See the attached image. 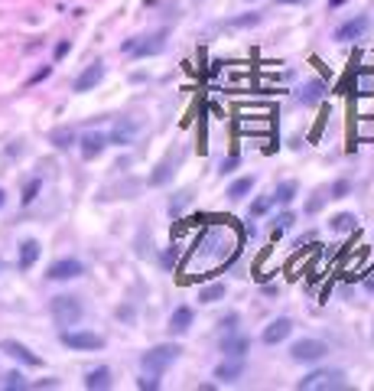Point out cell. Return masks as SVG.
Returning <instances> with one entry per match:
<instances>
[{"mask_svg":"<svg viewBox=\"0 0 374 391\" xmlns=\"http://www.w3.org/2000/svg\"><path fill=\"white\" fill-rule=\"evenodd\" d=\"M296 388L299 391H338V388H345V372H338V368H319L313 375L299 378Z\"/></svg>","mask_w":374,"mask_h":391,"instance_id":"obj_1","label":"cell"},{"mask_svg":"<svg viewBox=\"0 0 374 391\" xmlns=\"http://www.w3.org/2000/svg\"><path fill=\"white\" fill-rule=\"evenodd\" d=\"M179 353H183L179 345H153L150 353L140 355V365H144V372H150V375H163V372L179 359Z\"/></svg>","mask_w":374,"mask_h":391,"instance_id":"obj_2","label":"cell"},{"mask_svg":"<svg viewBox=\"0 0 374 391\" xmlns=\"http://www.w3.org/2000/svg\"><path fill=\"white\" fill-rule=\"evenodd\" d=\"M53 320L59 323V326H75L78 320H82V300L78 297H69V293H62V297H53Z\"/></svg>","mask_w":374,"mask_h":391,"instance_id":"obj_3","label":"cell"},{"mask_svg":"<svg viewBox=\"0 0 374 391\" xmlns=\"http://www.w3.org/2000/svg\"><path fill=\"white\" fill-rule=\"evenodd\" d=\"M328 355V345L322 339H299V343L290 345V359L293 362H303V365H316Z\"/></svg>","mask_w":374,"mask_h":391,"instance_id":"obj_4","label":"cell"},{"mask_svg":"<svg viewBox=\"0 0 374 391\" xmlns=\"http://www.w3.org/2000/svg\"><path fill=\"white\" fill-rule=\"evenodd\" d=\"M368 26H371V20H368L365 14L351 16V20H345V24L336 30V43H351V39H361L368 33Z\"/></svg>","mask_w":374,"mask_h":391,"instance_id":"obj_5","label":"cell"},{"mask_svg":"<svg viewBox=\"0 0 374 391\" xmlns=\"http://www.w3.org/2000/svg\"><path fill=\"white\" fill-rule=\"evenodd\" d=\"M241 375H245V359H241V355H225L222 365H215V378L222 385L237 382Z\"/></svg>","mask_w":374,"mask_h":391,"instance_id":"obj_6","label":"cell"},{"mask_svg":"<svg viewBox=\"0 0 374 391\" xmlns=\"http://www.w3.org/2000/svg\"><path fill=\"white\" fill-rule=\"evenodd\" d=\"M85 274V268H82V261L78 258H59L49 268V281H72V277H82Z\"/></svg>","mask_w":374,"mask_h":391,"instance_id":"obj_7","label":"cell"},{"mask_svg":"<svg viewBox=\"0 0 374 391\" xmlns=\"http://www.w3.org/2000/svg\"><path fill=\"white\" fill-rule=\"evenodd\" d=\"M62 345H69V349H105V339L98 333H72L65 330L62 333Z\"/></svg>","mask_w":374,"mask_h":391,"instance_id":"obj_8","label":"cell"},{"mask_svg":"<svg viewBox=\"0 0 374 391\" xmlns=\"http://www.w3.org/2000/svg\"><path fill=\"white\" fill-rule=\"evenodd\" d=\"M0 353H7L10 359H16V362H23V365H43V359H39V355H33L30 349H26L23 343H16V339H4V343H0Z\"/></svg>","mask_w":374,"mask_h":391,"instance_id":"obj_9","label":"cell"},{"mask_svg":"<svg viewBox=\"0 0 374 391\" xmlns=\"http://www.w3.org/2000/svg\"><path fill=\"white\" fill-rule=\"evenodd\" d=\"M163 46H166V39H163V33H156V36L137 39V43H134V49H130V56H137V59H146V56L163 53Z\"/></svg>","mask_w":374,"mask_h":391,"instance_id":"obj_10","label":"cell"},{"mask_svg":"<svg viewBox=\"0 0 374 391\" xmlns=\"http://www.w3.org/2000/svg\"><path fill=\"white\" fill-rule=\"evenodd\" d=\"M101 78H105V66L95 62V66H88V69L75 78V92H92L95 85H101Z\"/></svg>","mask_w":374,"mask_h":391,"instance_id":"obj_11","label":"cell"},{"mask_svg":"<svg viewBox=\"0 0 374 391\" xmlns=\"http://www.w3.org/2000/svg\"><path fill=\"white\" fill-rule=\"evenodd\" d=\"M134 137H137V121H130V118H121V121L114 124V130H111L107 144H130Z\"/></svg>","mask_w":374,"mask_h":391,"instance_id":"obj_12","label":"cell"},{"mask_svg":"<svg viewBox=\"0 0 374 391\" xmlns=\"http://www.w3.org/2000/svg\"><path fill=\"white\" fill-rule=\"evenodd\" d=\"M290 333H293V323L287 320V316H280V320H274L267 330H264V343H267V345H277V343H283V339L290 336Z\"/></svg>","mask_w":374,"mask_h":391,"instance_id":"obj_13","label":"cell"},{"mask_svg":"<svg viewBox=\"0 0 374 391\" xmlns=\"http://www.w3.org/2000/svg\"><path fill=\"white\" fill-rule=\"evenodd\" d=\"M296 98H299V105L316 108L322 98H326V85H322V82H309V85H303V88L296 92Z\"/></svg>","mask_w":374,"mask_h":391,"instance_id":"obj_14","label":"cell"},{"mask_svg":"<svg viewBox=\"0 0 374 391\" xmlns=\"http://www.w3.org/2000/svg\"><path fill=\"white\" fill-rule=\"evenodd\" d=\"M105 147H107V137L105 134H98V130H92V134H85L82 137V157L85 160H95Z\"/></svg>","mask_w":374,"mask_h":391,"instance_id":"obj_15","label":"cell"},{"mask_svg":"<svg viewBox=\"0 0 374 391\" xmlns=\"http://www.w3.org/2000/svg\"><path fill=\"white\" fill-rule=\"evenodd\" d=\"M85 388L88 391H105V388H111V368H92L88 375H85Z\"/></svg>","mask_w":374,"mask_h":391,"instance_id":"obj_16","label":"cell"},{"mask_svg":"<svg viewBox=\"0 0 374 391\" xmlns=\"http://www.w3.org/2000/svg\"><path fill=\"white\" fill-rule=\"evenodd\" d=\"M247 349H251V339L247 336H235V333H228V336L222 339V353L225 355H241V359H245Z\"/></svg>","mask_w":374,"mask_h":391,"instance_id":"obj_17","label":"cell"},{"mask_svg":"<svg viewBox=\"0 0 374 391\" xmlns=\"http://www.w3.org/2000/svg\"><path fill=\"white\" fill-rule=\"evenodd\" d=\"M189 326H192V310L189 307L173 310V316H169V333L183 336V333H189Z\"/></svg>","mask_w":374,"mask_h":391,"instance_id":"obj_18","label":"cell"},{"mask_svg":"<svg viewBox=\"0 0 374 391\" xmlns=\"http://www.w3.org/2000/svg\"><path fill=\"white\" fill-rule=\"evenodd\" d=\"M36 258H39V241L26 238L23 245H20V268H23V271H30L33 264H36Z\"/></svg>","mask_w":374,"mask_h":391,"instance_id":"obj_19","label":"cell"},{"mask_svg":"<svg viewBox=\"0 0 374 391\" xmlns=\"http://www.w3.org/2000/svg\"><path fill=\"white\" fill-rule=\"evenodd\" d=\"M270 196H274V202H280V206H290L293 196H296V183H293V179H287V183H280L274 192H270Z\"/></svg>","mask_w":374,"mask_h":391,"instance_id":"obj_20","label":"cell"},{"mask_svg":"<svg viewBox=\"0 0 374 391\" xmlns=\"http://www.w3.org/2000/svg\"><path fill=\"white\" fill-rule=\"evenodd\" d=\"M254 189V177H241V179H235V183H231V189H228V199H245L247 192Z\"/></svg>","mask_w":374,"mask_h":391,"instance_id":"obj_21","label":"cell"},{"mask_svg":"<svg viewBox=\"0 0 374 391\" xmlns=\"http://www.w3.org/2000/svg\"><path fill=\"white\" fill-rule=\"evenodd\" d=\"M328 225H332V231H342V235H345V231H355L358 219H355V215H351V212H342V215H336V219H332V222H328Z\"/></svg>","mask_w":374,"mask_h":391,"instance_id":"obj_22","label":"cell"},{"mask_svg":"<svg viewBox=\"0 0 374 391\" xmlns=\"http://www.w3.org/2000/svg\"><path fill=\"white\" fill-rule=\"evenodd\" d=\"M225 297V284H208L199 291V303H218Z\"/></svg>","mask_w":374,"mask_h":391,"instance_id":"obj_23","label":"cell"},{"mask_svg":"<svg viewBox=\"0 0 374 391\" xmlns=\"http://www.w3.org/2000/svg\"><path fill=\"white\" fill-rule=\"evenodd\" d=\"M293 222H296V215H293V212H280V215H277V219H274V238H280L287 229H293Z\"/></svg>","mask_w":374,"mask_h":391,"instance_id":"obj_24","label":"cell"},{"mask_svg":"<svg viewBox=\"0 0 374 391\" xmlns=\"http://www.w3.org/2000/svg\"><path fill=\"white\" fill-rule=\"evenodd\" d=\"M169 173H173V163H169V160H163L160 167L153 170V177H150V186H163V183H166V179H169Z\"/></svg>","mask_w":374,"mask_h":391,"instance_id":"obj_25","label":"cell"},{"mask_svg":"<svg viewBox=\"0 0 374 391\" xmlns=\"http://www.w3.org/2000/svg\"><path fill=\"white\" fill-rule=\"evenodd\" d=\"M4 388L23 391V388H30V382H23V375H20V372H7V375H4Z\"/></svg>","mask_w":374,"mask_h":391,"instance_id":"obj_26","label":"cell"},{"mask_svg":"<svg viewBox=\"0 0 374 391\" xmlns=\"http://www.w3.org/2000/svg\"><path fill=\"white\" fill-rule=\"evenodd\" d=\"M270 206H274V196H270V192H267V196H260V199H254V206H251V219H257V215H264Z\"/></svg>","mask_w":374,"mask_h":391,"instance_id":"obj_27","label":"cell"},{"mask_svg":"<svg viewBox=\"0 0 374 391\" xmlns=\"http://www.w3.org/2000/svg\"><path fill=\"white\" fill-rule=\"evenodd\" d=\"M53 144L59 147V150H65V147L75 144V134H72V130H55V134H53Z\"/></svg>","mask_w":374,"mask_h":391,"instance_id":"obj_28","label":"cell"},{"mask_svg":"<svg viewBox=\"0 0 374 391\" xmlns=\"http://www.w3.org/2000/svg\"><path fill=\"white\" fill-rule=\"evenodd\" d=\"M351 192V183L348 179H338V183H332V189H328V199H345Z\"/></svg>","mask_w":374,"mask_h":391,"instance_id":"obj_29","label":"cell"},{"mask_svg":"<svg viewBox=\"0 0 374 391\" xmlns=\"http://www.w3.org/2000/svg\"><path fill=\"white\" fill-rule=\"evenodd\" d=\"M137 388H144V391H156V388H160V375H150V372H146V375L137 382Z\"/></svg>","mask_w":374,"mask_h":391,"instance_id":"obj_30","label":"cell"},{"mask_svg":"<svg viewBox=\"0 0 374 391\" xmlns=\"http://www.w3.org/2000/svg\"><path fill=\"white\" fill-rule=\"evenodd\" d=\"M260 24V14H247V16H237V20H231L228 26H254Z\"/></svg>","mask_w":374,"mask_h":391,"instance_id":"obj_31","label":"cell"},{"mask_svg":"<svg viewBox=\"0 0 374 391\" xmlns=\"http://www.w3.org/2000/svg\"><path fill=\"white\" fill-rule=\"evenodd\" d=\"M322 202H326V192H316L313 199H309V206H306V212H309V215H313V212H319V209H322Z\"/></svg>","mask_w":374,"mask_h":391,"instance_id":"obj_32","label":"cell"},{"mask_svg":"<svg viewBox=\"0 0 374 391\" xmlns=\"http://www.w3.org/2000/svg\"><path fill=\"white\" fill-rule=\"evenodd\" d=\"M237 163H241V160H237V157L231 154L228 160H222V170H218V173H222V177H225V173H235V167H237Z\"/></svg>","mask_w":374,"mask_h":391,"instance_id":"obj_33","label":"cell"},{"mask_svg":"<svg viewBox=\"0 0 374 391\" xmlns=\"http://www.w3.org/2000/svg\"><path fill=\"white\" fill-rule=\"evenodd\" d=\"M36 192H39V179H33V183L26 186V192H23V202H33L36 199Z\"/></svg>","mask_w":374,"mask_h":391,"instance_id":"obj_34","label":"cell"},{"mask_svg":"<svg viewBox=\"0 0 374 391\" xmlns=\"http://www.w3.org/2000/svg\"><path fill=\"white\" fill-rule=\"evenodd\" d=\"M218 326H225L228 333H235V326H237V313H228L222 323H218Z\"/></svg>","mask_w":374,"mask_h":391,"instance_id":"obj_35","label":"cell"},{"mask_svg":"<svg viewBox=\"0 0 374 391\" xmlns=\"http://www.w3.org/2000/svg\"><path fill=\"white\" fill-rule=\"evenodd\" d=\"M365 291H371V293H374V277H368V281H365Z\"/></svg>","mask_w":374,"mask_h":391,"instance_id":"obj_36","label":"cell"},{"mask_svg":"<svg viewBox=\"0 0 374 391\" xmlns=\"http://www.w3.org/2000/svg\"><path fill=\"white\" fill-rule=\"evenodd\" d=\"M277 4H303V0H277Z\"/></svg>","mask_w":374,"mask_h":391,"instance_id":"obj_37","label":"cell"},{"mask_svg":"<svg viewBox=\"0 0 374 391\" xmlns=\"http://www.w3.org/2000/svg\"><path fill=\"white\" fill-rule=\"evenodd\" d=\"M4 199H7V196H4V189H0V206H4Z\"/></svg>","mask_w":374,"mask_h":391,"instance_id":"obj_38","label":"cell"}]
</instances>
